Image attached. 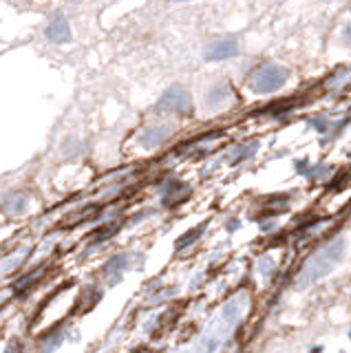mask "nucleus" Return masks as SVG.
Instances as JSON below:
<instances>
[{"label": "nucleus", "instance_id": "f257e3e1", "mask_svg": "<svg viewBox=\"0 0 351 353\" xmlns=\"http://www.w3.org/2000/svg\"><path fill=\"white\" fill-rule=\"evenodd\" d=\"M288 73H285L281 66H265V69H261L254 77V88L261 93H268V91H274V88H279Z\"/></svg>", "mask_w": 351, "mask_h": 353}, {"label": "nucleus", "instance_id": "f03ea898", "mask_svg": "<svg viewBox=\"0 0 351 353\" xmlns=\"http://www.w3.org/2000/svg\"><path fill=\"white\" fill-rule=\"evenodd\" d=\"M159 108L174 110V113H185V110H190V95L185 93L181 86H172L163 93Z\"/></svg>", "mask_w": 351, "mask_h": 353}, {"label": "nucleus", "instance_id": "7ed1b4c3", "mask_svg": "<svg viewBox=\"0 0 351 353\" xmlns=\"http://www.w3.org/2000/svg\"><path fill=\"white\" fill-rule=\"evenodd\" d=\"M47 38L53 40V42H67V40H71V27H69V22L64 20L62 16L53 18L51 25L47 27Z\"/></svg>", "mask_w": 351, "mask_h": 353}, {"label": "nucleus", "instance_id": "20e7f679", "mask_svg": "<svg viewBox=\"0 0 351 353\" xmlns=\"http://www.w3.org/2000/svg\"><path fill=\"white\" fill-rule=\"evenodd\" d=\"M237 53V42L234 40H223V42H214L208 47L205 58L208 60H221V58H230V55Z\"/></svg>", "mask_w": 351, "mask_h": 353}, {"label": "nucleus", "instance_id": "39448f33", "mask_svg": "<svg viewBox=\"0 0 351 353\" xmlns=\"http://www.w3.org/2000/svg\"><path fill=\"white\" fill-rule=\"evenodd\" d=\"M12 210V212H23V208H25V199H23V194H16V196H12L9 199L7 203H3V210Z\"/></svg>", "mask_w": 351, "mask_h": 353}, {"label": "nucleus", "instance_id": "423d86ee", "mask_svg": "<svg viewBox=\"0 0 351 353\" xmlns=\"http://www.w3.org/2000/svg\"><path fill=\"white\" fill-rule=\"evenodd\" d=\"M126 256H117V259H113L111 263H108V268H106V272H115V270H124L126 268Z\"/></svg>", "mask_w": 351, "mask_h": 353}, {"label": "nucleus", "instance_id": "0eeeda50", "mask_svg": "<svg viewBox=\"0 0 351 353\" xmlns=\"http://www.w3.org/2000/svg\"><path fill=\"white\" fill-rule=\"evenodd\" d=\"M199 234H201V230H194V232H190V234H185L183 239H179V241H177V248H185V243H190L192 239H197Z\"/></svg>", "mask_w": 351, "mask_h": 353}, {"label": "nucleus", "instance_id": "6e6552de", "mask_svg": "<svg viewBox=\"0 0 351 353\" xmlns=\"http://www.w3.org/2000/svg\"><path fill=\"white\" fill-rule=\"evenodd\" d=\"M5 353H23V345H20L18 340H12V342H9V347H7Z\"/></svg>", "mask_w": 351, "mask_h": 353}]
</instances>
